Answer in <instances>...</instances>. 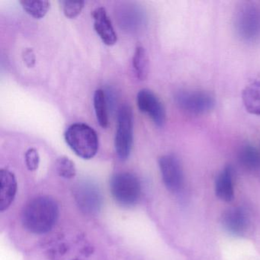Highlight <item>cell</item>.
<instances>
[{"label":"cell","instance_id":"cell-1","mask_svg":"<svg viewBox=\"0 0 260 260\" xmlns=\"http://www.w3.org/2000/svg\"><path fill=\"white\" fill-rule=\"evenodd\" d=\"M58 217L57 202L48 196H40L30 201L23 208L22 225L31 234H46L54 228Z\"/></svg>","mask_w":260,"mask_h":260},{"label":"cell","instance_id":"cell-2","mask_svg":"<svg viewBox=\"0 0 260 260\" xmlns=\"http://www.w3.org/2000/svg\"><path fill=\"white\" fill-rule=\"evenodd\" d=\"M64 138L70 148L83 159H92L98 152V135L87 124L83 123L72 124L65 132Z\"/></svg>","mask_w":260,"mask_h":260},{"label":"cell","instance_id":"cell-3","mask_svg":"<svg viewBox=\"0 0 260 260\" xmlns=\"http://www.w3.org/2000/svg\"><path fill=\"white\" fill-rule=\"evenodd\" d=\"M234 28L239 39L246 43L260 40V7L254 3H244L237 8Z\"/></svg>","mask_w":260,"mask_h":260},{"label":"cell","instance_id":"cell-4","mask_svg":"<svg viewBox=\"0 0 260 260\" xmlns=\"http://www.w3.org/2000/svg\"><path fill=\"white\" fill-rule=\"evenodd\" d=\"M110 190L117 203L124 207L134 206L141 198L139 179L135 175L127 172L118 173L112 176Z\"/></svg>","mask_w":260,"mask_h":260},{"label":"cell","instance_id":"cell-5","mask_svg":"<svg viewBox=\"0 0 260 260\" xmlns=\"http://www.w3.org/2000/svg\"><path fill=\"white\" fill-rule=\"evenodd\" d=\"M174 100L179 109L185 113L192 115L209 113L216 105L214 95L205 90L182 89L175 94Z\"/></svg>","mask_w":260,"mask_h":260},{"label":"cell","instance_id":"cell-6","mask_svg":"<svg viewBox=\"0 0 260 260\" xmlns=\"http://www.w3.org/2000/svg\"><path fill=\"white\" fill-rule=\"evenodd\" d=\"M133 141V112L129 105H123L118 111L115 138V151L121 160H126L130 156Z\"/></svg>","mask_w":260,"mask_h":260},{"label":"cell","instance_id":"cell-7","mask_svg":"<svg viewBox=\"0 0 260 260\" xmlns=\"http://www.w3.org/2000/svg\"><path fill=\"white\" fill-rule=\"evenodd\" d=\"M159 167L164 185L173 193L181 191L185 177L179 158L174 154H166L159 159Z\"/></svg>","mask_w":260,"mask_h":260},{"label":"cell","instance_id":"cell-8","mask_svg":"<svg viewBox=\"0 0 260 260\" xmlns=\"http://www.w3.org/2000/svg\"><path fill=\"white\" fill-rule=\"evenodd\" d=\"M140 111L147 114L157 127H162L167 121L165 107L157 95L150 89H143L137 96Z\"/></svg>","mask_w":260,"mask_h":260},{"label":"cell","instance_id":"cell-9","mask_svg":"<svg viewBox=\"0 0 260 260\" xmlns=\"http://www.w3.org/2000/svg\"><path fill=\"white\" fill-rule=\"evenodd\" d=\"M222 225L225 231L234 237L246 235L250 225L246 210L241 207H234L225 211L222 217Z\"/></svg>","mask_w":260,"mask_h":260},{"label":"cell","instance_id":"cell-10","mask_svg":"<svg viewBox=\"0 0 260 260\" xmlns=\"http://www.w3.org/2000/svg\"><path fill=\"white\" fill-rule=\"evenodd\" d=\"M94 19V28L105 45L112 46L118 40L116 32L106 10L103 7H99L92 12Z\"/></svg>","mask_w":260,"mask_h":260},{"label":"cell","instance_id":"cell-11","mask_svg":"<svg viewBox=\"0 0 260 260\" xmlns=\"http://www.w3.org/2000/svg\"><path fill=\"white\" fill-rule=\"evenodd\" d=\"M17 191V181L10 170H0V211L10 208L14 201Z\"/></svg>","mask_w":260,"mask_h":260},{"label":"cell","instance_id":"cell-12","mask_svg":"<svg viewBox=\"0 0 260 260\" xmlns=\"http://www.w3.org/2000/svg\"><path fill=\"white\" fill-rule=\"evenodd\" d=\"M215 194L219 199L230 202L234 199V170L231 165L226 166L216 178Z\"/></svg>","mask_w":260,"mask_h":260},{"label":"cell","instance_id":"cell-13","mask_svg":"<svg viewBox=\"0 0 260 260\" xmlns=\"http://www.w3.org/2000/svg\"><path fill=\"white\" fill-rule=\"evenodd\" d=\"M238 161L240 165L249 172L260 170V153L256 147L249 143L243 144L238 151Z\"/></svg>","mask_w":260,"mask_h":260},{"label":"cell","instance_id":"cell-14","mask_svg":"<svg viewBox=\"0 0 260 260\" xmlns=\"http://www.w3.org/2000/svg\"><path fill=\"white\" fill-rule=\"evenodd\" d=\"M242 100L249 114L260 116V81L252 82L246 86L242 92Z\"/></svg>","mask_w":260,"mask_h":260},{"label":"cell","instance_id":"cell-15","mask_svg":"<svg viewBox=\"0 0 260 260\" xmlns=\"http://www.w3.org/2000/svg\"><path fill=\"white\" fill-rule=\"evenodd\" d=\"M134 71L138 80H144L149 73V59L142 46L137 47L132 60Z\"/></svg>","mask_w":260,"mask_h":260},{"label":"cell","instance_id":"cell-16","mask_svg":"<svg viewBox=\"0 0 260 260\" xmlns=\"http://www.w3.org/2000/svg\"><path fill=\"white\" fill-rule=\"evenodd\" d=\"M94 109L99 124L103 128H106L109 124L107 112V101L106 95L102 89H97L94 93Z\"/></svg>","mask_w":260,"mask_h":260},{"label":"cell","instance_id":"cell-17","mask_svg":"<svg viewBox=\"0 0 260 260\" xmlns=\"http://www.w3.org/2000/svg\"><path fill=\"white\" fill-rule=\"evenodd\" d=\"M19 3L23 10L36 19L45 17L50 9V3L46 0H23Z\"/></svg>","mask_w":260,"mask_h":260},{"label":"cell","instance_id":"cell-18","mask_svg":"<svg viewBox=\"0 0 260 260\" xmlns=\"http://www.w3.org/2000/svg\"><path fill=\"white\" fill-rule=\"evenodd\" d=\"M56 170L59 176L65 179H72L76 176L75 164L69 158L61 156L56 162Z\"/></svg>","mask_w":260,"mask_h":260},{"label":"cell","instance_id":"cell-19","mask_svg":"<svg viewBox=\"0 0 260 260\" xmlns=\"http://www.w3.org/2000/svg\"><path fill=\"white\" fill-rule=\"evenodd\" d=\"M60 4H61L62 10L65 16L69 19H74L81 13L84 7L85 3L83 1L64 0L60 1Z\"/></svg>","mask_w":260,"mask_h":260},{"label":"cell","instance_id":"cell-20","mask_svg":"<svg viewBox=\"0 0 260 260\" xmlns=\"http://www.w3.org/2000/svg\"><path fill=\"white\" fill-rule=\"evenodd\" d=\"M25 164L27 168L30 171H35L39 168V162H40V156L39 152L36 149L30 148L27 150L25 155Z\"/></svg>","mask_w":260,"mask_h":260},{"label":"cell","instance_id":"cell-21","mask_svg":"<svg viewBox=\"0 0 260 260\" xmlns=\"http://www.w3.org/2000/svg\"><path fill=\"white\" fill-rule=\"evenodd\" d=\"M22 58H23L25 65L28 68H33L36 65V55H35L34 51L31 48H26L24 50L23 53H22Z\"/></svg>","mask_w":260,"mask_h":260},{"label":"cell","instance_id":"cell-22","mask_svg":"<svg viewBox=\"0 0 260 260\" xmlns=\"http://www.w3.org/2000/svg\"><path fill=\"white\" fill-rule=\"evenodd\" d=\"M73 260H81V259H79V258H75V259H73Z\"/></svg>","mask_w":260,"mask_h":260}]
</instances>
